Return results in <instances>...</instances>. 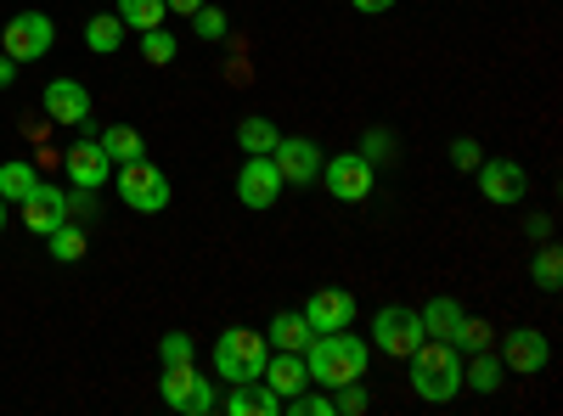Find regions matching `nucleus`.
I'll return each instance as SVG.
<instances>
[{
	"label": "nucleus",
	"mask_w": 563,
	"mask_h": 416,
	"mask_svg": "<svg viewBox=\"0 0 563 416\" xmlns=\"http://www.w3.org/2000/svg\"><path fill=\"white\" fill-rule=\"evenodd\" d=\"M366 366H372V344H361L350 327H339V333H316V338L305 344V372H310V383H321V389L361 383V378H366Z\"/></svg>",
	"instance_id": "obj_1"
},
{
	"label": "nucleus",
	"mask_w": 563,
	"mask_h": 416,
	"mask_svg": "<svg viewBox=\"0 0 563 416\" xmlns=\"http://www.w3.org/2000/svg\"><path fill=\"white\" fill-rule=\"evenodd\" d=\"M406 366H411V394H417L422 405H451V400L462 394V349H456V344L422 338V344L406 355Z\"/></svg>",
	"instance_id": "obj_2"
},
{
	"label": "nucleus",
	"mask_w": 563,
	"mask_h": 416,
	"mask_svg": "<svg viewBox=\"0 0 563 416\" xmlns=\"http://www.w3.org/2000/svg\"><path fill=\"white\" fill-rule=\"evenodd\" d=\"M265 360H271V344H265V333H254V327H225V333L214 338V372H220L225 383H254V378L265 372Z\"/></svg>",
	"instance_id": "obj_3"
},
{
	"label": "nucleus",
	"mask_w": 563,
	"mask_h": 416,
	"mask_svg": "<svg viewBox=\"0 0 563 416\" xmlns=\"http://www.w3.org/2000/svg\"><path fill=\"white\" fill-rule=\"evenodd\" d=\"M113 187H119L124 209H135V214H164V209H169V175H164L147 153L130 158V164H119Z\"/></svg>",
	"instance_id": "obj_4"
},
{
	"label": "nucleus",
	"mask_w": 563,
	"mask_h": 416,
	"mask_svg": "<svg viewBox=\"0 0 563 416\" xmlns=\"http://www.w3.org/2000/svg\"><path fill=\"white\" fill-rule=\"evenodd\" d=\"M422 338V315L411 310V304H384L378 315H372V349H384L389 360H406Z\"/></svg>",
	"instance_id": "obj_5"
},
{
	"label": "nucleus",
	"mask_w": 563,
	"mask_h": 416,
	"mask_svg": "<svg viewBox=\"0 0 563 416\" xmlns=\"http://www.w3.org/2000/svg\"><path fill=\"white\" fill-rule=\"evenodd\" d=\"M52 45H57V23L45 18V12H18V18H7V34H0V52H7L18 68L23 63H40Z\"/></svg>",
	"instance_id": "obj_6"
},
{
	"label": "nucleus",
	"mask_w": 563,
	"mask_h": 416,
	"mask_svg": "<svg viewBox=\"0 0 563 416\" xmlns=\"http://www.w3.org/2000/svg\"><path fill=\"white\" fill-rule=\"evenodd\" d=\"M316 180L327 187V198H339V203H366L378 169H372L361 153H339V158H321V175H316Z\"/></svg>",
	"instance_id": "obj_7"
},
{
	"label": "nucleus",
	"mask_w": 563,
	"mask_h": 416,
	"mask_svg": "<svg viewBox=\"0 0 563 416\" xmlns=\"http://www.w3.org/2000/svg\"><path fill=\"white\" fill-rule=\"evenodd\" d=\"M479 198L496 203V209H512V203H525L530 198V175L519 158H479Z\"/></svg>",
	"instance_id": "obj_8"
},
{
	"label": "nucleus",
	"mask_w": 563,
	"mask_h": 416,
	"mask_svg": "<svg viewBox=\"0 0 563 416\" xmlns=\"http://www.w3.org/2000/svg\"><path fill=\"white\" fill-rule=\"evenodd\" d=\"M158 394H164V405L180 411V416H209V411H214V383L198 378L192 366H164Z\"/></svg>",
	"instance_id": "obj_9"
},
{
	"label": "nucleus",
	"mask_w": 563,
	"mask_h": 416,
	"mask_svg": "<svg viewBox=\"0 0 563 416\" xmlns=\"http://www.w3.org/2000/svg\"><path fill=\"white\" fill-rule=\"evenodd\" d=\"M547 360H552V344H547V333H536V327H512V333L501 338V366H507V372L536 378V372H547Z\"/></svg>",
	"instance_id": "obj_10"
},
{
	"label": "nucleus",
	"mask_w": 563,
	"mask_h": 416,
	"mask_svg": "<svg viewBox=\"0 0 563 416\" xmlns=\"http://www.w3.org/2000/svg\"><path fill=\"white\" fill-rule=\"evenodd\" d=\"M271 164L282 175V187H310V180L321 175V147L305 142V135H288V142H276Z\"/></svg>",
	"instance_id": "obj_11"
},
{
	"label": "nucleus",
	"mask_w": 563,
	"mask_h": 416,
	"mask_svg": "<svg viewBox=\"0 0 563 416\" xmlns=\"http://www.w3.org/2000/svg\"><path fill=\"white\" fill-rule=\"evenodd\" d=\"M68 214H74V198H68L63 187H45V180L23 198V225L34 231V237H52V231H57Z\"/></svg>",
	"instance_id": "obj_12"
},
{
	"label": "nucleus",
	"mask_w": 563,
	"mask_h": 416,
	"mask_svg": "<svg viewBox=\"0 0 563 416\" xmlns=\"http://www.w3.org/2000/svg\"><path fill=\"white\" fill-rule=\"evenodd\" d=\"M276 198H282L276 164H271V158H249V164L238 169V203L254 209V214H265V209H276Z\"/></svg>",
	"instance_id": "obj_13"
},
{
	"label": "nucleus",
	"mask_w": 563,
	"mask_h": 416,
	"mask_svg": "<svg viewBox=\"0 0 563 416\" xmlns=\"http://www.w3.org/2000/svg\"><path fill=\"white\" fill-rule=\"evenodd\" d=\"M305 321H310V333H339L355 321V293L350 288H316L305 299Z\"/></svg>",
	"instance_id": "obj_14"
},
{
	"label": "nucleus",
	"mask_w": 563,
	"mask_h": 416,
	"mask_svg": "<svg viewBox=\"0 0 563 416\" xmlns=\"http://www.w3.org/2000/svg\"><path fill=\"white\" fill-rule=\"evenodd\" d=\"M63 169H68V180H74L79 192H97V187H108L113 158L102 153V142H79V147L63 153Z\"/></svg>",
	"instance_id": "obj_15"
},
{
	"label": "nucleus",
	"mask_w": 563,
	"mask_h": 416,
	"mask_svg": "<svg viewBox=\"0 0 563 416\" xmlns=\"http://www.w3.org/2000/svg\"><path fill=\"white\" fill-rule=\"evenodd\" d=\"M40 108H45L52 124H85L90 119V90L79 79H52V85H45V97H40Z\"/></svg>",
	"instance_id": "obj_16"
},
{
	"label": "nucleus",
	"mask_w": 563,
	"mask_h": 416,
	"mask_svg": "<svg viewBox=\"0 0 563 416\" xmlns=\"http://www.w3.org/2000/svg\"><path fill=\"white\" fill-rule=\"evenodd\" d=\"M225 416H282V394L271 383H231L225 394Z\"/></svg>",
	"instance_id": "obj_17"
},
{
	"label": "nucleus",
	"mask_w": 563,
	"mask_h": 416,
	"mask_svg": "<svg viewBox=\"0 0 563 416\" xmlns=\"http://www.w3.org/2000/svg\"><path fill=\"white\" fill-rule=\"evenodd\" d=\"M260 383H271L282 400H294L305 383H310V372H305V355H288V349H271V360H265V372H260Z\"/></svg>",
	"instance_id": "obj_18"
},
{
	"label": "nucleus",
	"mask_w": 563,
	"mask_h": 416,
	"mask_svg": "<svg viewBox=\"0 0 563 416\" xmlns=\"http://www.w3.org/2000/svg\"><path fill=\"white\" fill-rule=\"evenodd\" d=\"M417 315H422V333L440 338V344H456V338H462V321H467V310H462L456 299H429Z\"/></svg>",
	"instance_id": "obj_19"
},
{
	"label": "nucleus",
	"mask_w": 563,
	"mask_h": 416,
	"mask_svg": "<svg viewBox=\"0 0 563 416\" xmlns=\"http://www.w3.org/2000/svg\"><path fill=\"white\" fill-rule=\"evenodd\" d=\"M316 333H310V321H305V310H282L271 327H265V344L271 349H288V355H305V344H310Z\"/></svg>",
	"instance_id": "obj_20"
},
{
	"label": "nucleus",
	"mask_w": 563,
	"mask_h": 416,
	"mask_svg": "<svg viewBox=\"0 0 563 416\" xmlns=\"http://www.w3.org/2000/svg\"><path fill=\"white\" fill-rule=\"evenodd\" d=\"M501 378H507V366L490 349H474V360H462V389H474V394H496Z\"/></svg>",
	"instance_id": "obj_21"
},
{
	"label": "nucleus",
	"mask_w": 563,
	"mask_h": 416,
	"mask_svg": "<svg viewBox=\"0 0 563 416\" xmlns=\"http://www.w3.org/2000/svg\"><path fill=\"white\" fill-rule=\"evenodd\" d=\"M276 142H282L276 124H271V119H260V113H249V119L238 124V147H243L249 158H271V153H276Z\"/></svg>",
	"instance_id": "obj_22"
},
{
	"label": "nucleus",
	"mask_w": 563,
	"mask_h": 416,
	"mask_svg": "<svg viewBox=\"0 0 563 416\" xmlns=\"http://www.w3.org/2000/svg\"><path fill=\"white\" fill-rule=\"evenodd\" d=\"M97 142H102V153H108L113 164H130V158L147 153V142H141V130H135V124H108Z\"/></svg>",
	"instance_id": "obj_23"
},
{
	"label": "nucleus",
	"mask_w": 563,
	"mask_h": 416,
	"mask_svg": "<svg viewBox=\"0 0 563 416\" xmlns=\"http://www.w3.org/2000/svg\"><path fill=\"white\" fill-rule=\"evenodd\" d=\"M85 45L97 57H113L119 45H124V23H119V12H102V18H90L85 23Z\"/></svg>",
	"instance_id": "obj_24"
},
{
	"label": "nucleus",
	"mask_w": 563,
	"mask_h": 416,
	"mask_svg": "<svg viewBox=\"0 0 563 416\" xmlns=\"http://www.w3.org/2000/svg\"><path fill=\"white\" fill-rule=\"evenodd\" d=\"M164 18H169L164 0H119V23H124V29H135V34L164 29Z\"/></svg>",
	"instance_id": "obj_25"
},
{
	"label": "nucleus",
	"mask_w": 563,
	"mask_h": 416,
	"mask_svg": "<svg viewBox=\"0 0 563 416\" xmlns=\"http://www.w3.org/2000/svg\"><path fill=\"white\" fill-rule=\"evenodd\" d=\"M40 187V175H34V164H23V158H12V164H0V198L7 203H23L29 192Z\"/></svg>",
	"instance_id": "obj_26"
},
{
	"label": "nucleus",
	"mask_w": 563,
	"mask_h": 416,
	"mask_svg": "<svg viewBox=\"0 0 563 416\" xmlns=\"http://www.w3.org/2000/svg\"><path fill=\"white\" fill-rule=\"evenodd\" d=\"M372 169H378V164H395L400 158V142H395V130H384V124H372L366 135H361V147H355Z\"/></svg>",
	"instance_id": "obj_27"
},
{
	"label": "nucleus",
	"mask_w": 563,
	"mask_h": 416,
	"mask_svg": "<svg viewBox=\"0 0 563 416\" xmlns=\"http://www.w3.org/2000/svg\"><path fill=\"white\" fill-rule=\"evenodd\" d=\"M530 282H536L541 293H558V288H563V254H558L552 243L536 254V265H530Z\"/></svg>",
	"instance_id": "obj_28"
},
{
	"label": "nucleus",
	"mask_w": 563,
	"mask_h": 416,
	"mask_svg": "<svg viewBox=\"0 0 563 416\" xmlns=\"http://www.w3.org/2000/svg\"><path fill=\"white\" fill-rule=\"evenodd\" d=\"M45 248H52V259H63V265H74V259H85V231L79 225H57L52 237H45Z\"/></svg>",
	"instance_id": "obj_29"
},
{
	"label": "nucleus",
	"mask_w": 563,
	"mask_h": 416,
	"mask_svg": "<svg viewBox=\"0 0 563 416\" xmlns=\"http://www.w3.org/2000/svg\"><path fill=\"white\" fill-rule=\"evenodd\" d=\"M141 57H147L153 68H169V63L180 57V45H175L169 29H147V34H141Z\"/></svg>",
	"instance_id": "obj_30"
},
{
	"label": "nucleus",
	"mask_w": 563,
	"mask_h": 416,
	"mask_svg": "<svg viewBox=\"0 0 563 416\" xmlns=\"http://www.w3.org/2000/svg\"><path fill=\"white\" fill-rule=\"evenodd\" d=\"M282 411H294V416H339V411H333V394H327V389H316V394L299 389L294 400H282Z\"/></svg>",
	"instance_id": "obj_31"
},
{
	"label": "nucleus",
	"mask_w": 563,
	"mask_h": 416,
	"mask_svg": "<svg viewBox=\"0 0 563 416\" xmlns=\"http://www.w3.org/2000/svg\"><path fill=\"white\" fill-rule=\"evenodd\" d=\"M192 34L214 45V40H225V34H231V23H225V12H220V7H209V0H203V7L192 12Z\"/></svg>",
	"instance_id": "obj_32"
},
{
	"label": "nucleus",
	"mask_w": 563,
	"mask_h": 416,
	"mask_svg": "<svg viewBox=\"0 0 563 416\" xmlns=\"http://www.w3.org/2000/svg\"><path fill=\"white\" fill-rule=\"evenodd\" d=\"M192 355H198L192 333H164V344H158V360L164 366H192Z\"/></svg>",
	"instance_id": "obj_33"
},
{
	"label": "nucleus",
	"mask_w": 563,
	"mask_h": 416,
	"mask_svg": "<svg viewBox=\"0 0 563 416\" xmlns=\"http://www.w3.org/2000/svg\"><path fill=\"white\" fill-rule=\"evenodd\" d=\"M479 158H485V147L474 142V135H456V142H451V164H456L462 175H474V169H479Z\"/></svg>",
	"instance_id": "obj_34"
},
{
	"label": "nucleus",
	"mask_w": 563,
	"mask_h": 416,
	"mask_svg": "<svg viewBox=\"0 0 563 416\" xmlns=\"http://www.w3.org/2000/svg\"><path fill=\"white\" fill-rule=\"evenodd\" d=\"M366 405H372V394H366L361 383H344V389H333V411H339V416H361Z\"/></svg>",
	"instance_id": "obj_35"
},
{
	"label": "nucleus",
	"mask_w": 563,
	"mask_h": 416,
	"mask_svg": "<svg viewBox=\"0 0 563 416\" xmlns=\"http://www.w3.org/2000/svg\"><path fill=\"white\" fill-rule=\"evenodd\" d=\"M456 349H490V321H474V315H467V321H462Z\"/></svg>",
	"instance_id": "obj_36"
},
{
	"label": "nucleus",
	"mask_w": 563,
	"mask_h": 416,
	"mask_svg": "<svg viewBox=\"0 0 563 416\" xmlns=\"http://www.w3.org/2000/svg\"><path fill=\"white\" fill-rule=\"evenodd\" d=\"M355 12H366V18H378V12H395V0H350Z\"/></svg>",
	"instance_id": "obj_37"
},
{
	"label": "nucleus",
	"mask_w": 563,
	"mask_h": 416,
	"mask_svg": "<svg viewBox=\"0 0 563 416\" xmlns=\"http://www.w3.org/2000/svg\"><path fill=\"white\" fill-rule=\"evenodd\" d=\"M164 7H169V12H175V18H192V12H198V7H203V0H164Z\"/></svg>",
	"instance_id": "obj_38"
},
{
	"label": "nucleus",
	"mask_w": 563,
	"mask_h": 416,
	"mask_svg": "<svg viewBox=\"0 0 563 416\" xmlns=\"http://www.w3.org/2000/svg\"><path fill=\"white\" fill-rule=\"evenodd\" d=\"M12 79H18V63H12V57H7V52H0V90H7V85H12Z\"/></svg>",
	"instance_id": "obj_39"
},
{
	"label": "nucleus",
	"mask_w": 563,
	"mask_h": 416,
	"mask_svg": "<svg viewBox=\"0 0 563 416\" xmlns=\"http://www.w3.org/2000/svg\"><path fill=\"white\" fill-rule=\"evenodd\" d=\"M0 231H7V198H0Z\"/></svg>",
	"instance_id": "obj_40"
}]
</instances>
